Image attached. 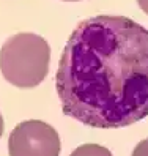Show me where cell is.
<instances>
[{"label": "cell", "instance_id": "cell-2", "mask_svg": "<svg viewBox=\"0 0 148 156\" xmlns=\"http://www.w3.org/2000/svg\"><path fill=\"white\" fill-rule=\"evenodd\" d=\"M51 48L43 36L17 33L8 38L0 49V71L19 88L40 85L49 73Z\"/></svg>", "mask_w": 148, "mask_h": 156}, {"label": "cell", "instance_id": "cell-8", "mask_svg": "<svg viewBox=\"0 0 148 156\" xmlns=\"http://www.w3.org/2000/svg\"><path fill=\"white\" fill-rule=\"evenodd\" d=\"M65 2H77V0H65Z\"/></svg>", "mask_w": 148, "mask_h": 156}, {"label": "cell", "instance_id": "cell-3", "mask_svg": "<svg viewBox=\"0 0 148 156\" xmlns=\"http://www.w3.org/2000/svg\"><path fill=\"white\" fill-rule=\"evenodd\" d=\"M60 137L54 126L41 120L19 123L10 134V156H58Z\"/></svg>", "mask_w": 148, "mask_h": 156}, {"label": "cell", "instance_id": "cell-1", "mask_svg": "<svg viewBox=\"0 0 148 156\" xmlns=\"http://www.w3.org/2000/svg\"><path fill=\"white\" fill-rule=\"evenodd\" d=\"M55 87L63 112L99 129L148 117V30L126 16L79 22L62 54Z\"/></svg>", "mask_w": 148, "mask_h": 156}, {"label": "cell", "instance_id": "cell-7", "mask_svg": "<svg viewBox=\"0 0 148 156\" xmlns=\"http://www.w3.org/2000/svg\"><path fill=\"white\" fill-rule=\"evenodd\" d=\"M2 134H3V117L0 114V137H2Z\"/></svg>", "mask_w": 148, "mask_h": 156}, {"label": "cell", "instance_id": "cell-4", "mask_svg": "<svg viewBox=\"0 0 148 156\" xmlns=\"http://www.w3.org/2000/svg\"><path fill=\"white\" fill-rule=\"evenodd\" d=\"M69 156H114L109 148L98 144H84L77 147Z\"/></svg>", "mask_w": 148, "mask_h": 156}, {"label": "cell", "instance_id": "cell-5", "mask_svg": "<svg viewBox=\"0 0 148 156\" xmlns=\"http://www.w3.org/2000/svg\"><path fill=\"white\" fill-rule=\"evenodd\" d=\"M131 156H148V139H143L139 142Z\"/></svg>", "mask_w": 148, "mask_h": 156}, {"label": "cell", "instance_id": "cell-6", "mask_svg": "<svg viewBox=\"0 0 148 156\" xmlns=\"http://www.w3.org/2000/svg\"><path fill=\"white\" fill-rule=\"evenodd\" d=\"M137 3H139V6H140L142 10L148 14V0H137Z\"/></svg>", "mask_w": 148, "mask_h": 156}]
</instances>
